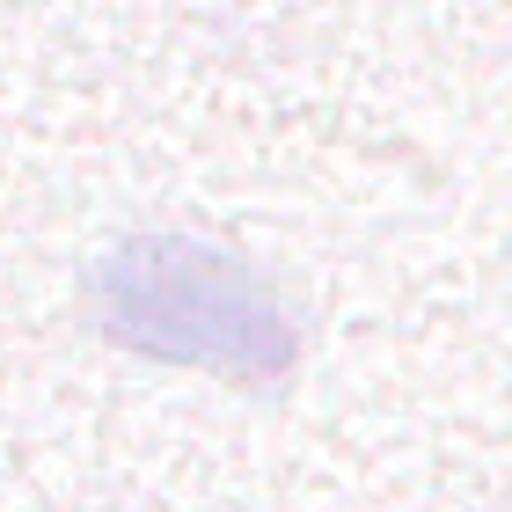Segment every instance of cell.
<instances>
[{
    "instance_id": "cell-1",
    "label": "cell",
    "mask_w": 512,
    "mask_h": 512,
    "mask_svg": "<svg viewBox=\"0 0 512 512\" xmlns=\"http://www.w3.org/2000/svg\"><path fill=\"white\" fill-rule=\"evenodd\" d=\"M88 308L110 344L227 381H278L300 352L278 286L205 235H125L88 278Z\"/></svg>"
}]
</instances>
